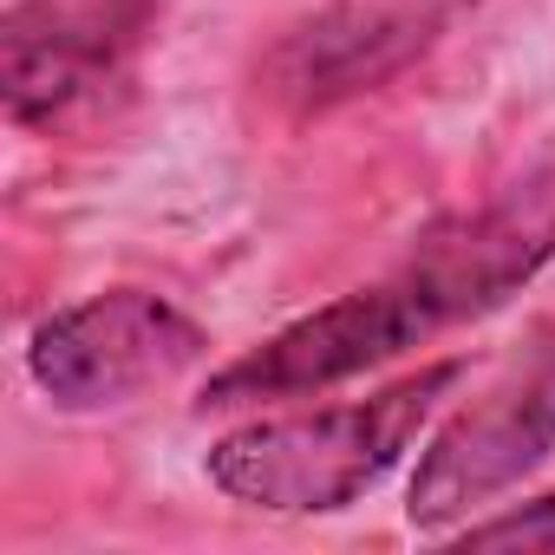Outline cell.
<instances>
[{"instance_id": "7a4b0ae2", "label": "cell", "mask_w": 555, "mask_h": 555, "mask_svg": "<svg viewBox=\"0 0 555 555\" xmlns=\"http://www.w3.org/2000/svg\"><path fill=\"white\" fill-rule=\"evenodd\" d=\"M464 379V360H438L373 399L288 412V418H255L209 444L203 470L229 503L268 509V516H334L360 503L431 425L444 392Z\"/></svg>"}, {"instance_id": "5b68a950", "label": "cell", "mask_w": 555, "mask_h": 555, "mask_svg": "<svg viewBox=\"0 0 555 555\" xmlns=\"http://www.w3.org/2000/svg\"><path fill=\"white\" fill-rule=\"evenodd\" d=\"M209 353V334L151 288H105L47 314L27 340V373L60 412H112Z\"/></svg>"}, {"instance_id": "3957f363", "label": "cell", "mask_w": 555, "mask_h": 555, "mask_svg": "<svg viewBox=\"0 0 555 555\" xmlns=\"http://www.w3.org/2000/svg\"><path fill=\"white\" fill-rule=\"evenodd\" d=\"M548 457H555V321H535L522 347L496 366V379L431 431L412 470L405 522L418 535H444L503 490H516Z\"/></svg>"}, {"instance_id": "6da1fadb", "label": "cell", "mask_w": 555, "mask_h": 555, "mask_svg": "<svg viewBox=\"0 0 555 555\" xmlns=\"http://www.w3.org/2000/svg\"><path fill=\"white\" fill-rule=\"evenodd\" d=\"M555 255V170H529L503 183L477 209L431 222L379 282L334 295L327 308L288 321L203 386V412L261 405V399H301L340 379H360L464 321L496 314L522 295L542 261Z\"/></svg>"}, {"instance_id": "52a82bcc", "label": "cell", "mask_w": 555, "mask_h": 555, "mask_svg": "<svg viewBox=\"0 0 555 555\" xmlns=\"http://www.w3.org/2000/svg\"><path fill=\"white\" fill-rule=\"evenodd\" d=\"M464 548H542V555H555V490L522 503V509H503L490 522H464Z\"/></svg>"}, {"instance_id": "8992f818", "label": "cell", "mask_w": 555, "mask_h": 555, "mask_svg": "<svg viewBox=\"0 0 555 555\" xmlns=\"http://www.w3.org/2000/svg\"><path fill=\"white\" fill-rule=\"evenodd\" d=\"M438 40L431 8H327L282 34V47L268 53V92L288 99L295 112H327L340 99H360L386 79H399L412 60H425Z\"/></svg>"}, {"instance_id": "277c9868", "label": "cell", "mask_w": 555, "mask_h": 555, "mask_svg": "<svg viewBox=\"0 0 555 555\" xmlns=\"http://www.w3.org/2000/svg\"><path fill=\"white\" fill-rule=\"evenodd\" d=\"M164 0H14L0 14V99L27 131L92 125L138 73Z\"/></svg>"}]
</instances>
